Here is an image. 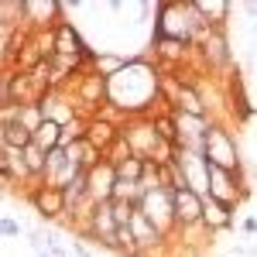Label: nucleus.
<instances>
[{
	"label": "nucleus",
	"mask_w": 257,
	"mask_h": 257,
	"mask_svg": "<svg viewBox=\"0 0 257 257\" xmlns=\"http://www.w3.org/2000/svg\"><path fill=\"white\" fill-rule=\"evenodd\" d=\"M161 103V69L151 55H134L106 79V106L120 120L151 117Z\"/></svg>",
	"instance_id": "obj_1"
},
{
	"label": "nucleus",
	"mask_w": 257,
	"mask_h": 257,
	"mask_svg": "<svg viewBox=\"0 0 257 257\" xmlns=\"http://www.w3.org/2000/svg\"><path fill=\"white\" fill-rule=\"evenodd\" d=\"M202 21L192 14L189 0H165L155 11V38L178 41V45H196V38L202 35Z\"/></svg>",
	"instance_id": "obj_2"
},
{
	"label": "nucleus",
	"mask_w": 257,
	"mask_h": 257,
	"mask_svg": "<svg viewBox=\"0 0 257 257\" xmlns=\"http://www.w3.org/2000/svg\"><path fill=\"white\" fill-rule=\"evenodd\" d=\"M199 155L206 158V165H213V168L243 175V158H240L237 134H233L223 120H209V127H206V134H202V144H199Z\"/></svg>",
	"instance_id": "obj_3"
},
{
	"label": "nucleus",
	"mask_w": 257,
	"mask_h": 257,
	"mask_svg": "<svg viewBox=\"0 0 257 257\" xmlns=\"http://www.w3.org/2000/svg\"><path fill=\"white\" fill-rule=\"evenodd\" d=\"M120 138L127 144V151L141 161H172V144H165V141L155 134V127H151V117H131V120H120Z\"/></svg>",
	"instance_id": "obj_4"
},
{
	"label": "nucleus",
	"mask_w": 257,
	"mask_h": 257,
	"mask_svg": "<svg viewBox=\"0 0 257 257\" xmlns=\"http://www.w3.org/2000/svg\"><path fill=\"white\" fill-rule=\"evenodd\" d=\"M247 196H250V189H247L243 175H233V172H223V168H213L209 165V172H206V199L237 209Z\"/></svg>",
	"instance_id": "obj_5"
},
{
	"label": "nucleus",
	"mask_w": 257,
	"mask_h": 257,
	"mask_svg": "<svg viewBox=\"0 0 257 257\" xmlns=\"http://www.w3.org/2000/svg\"><path fill=\"white\" fill-rule=\"evenodd\" d=\"M192 55H199V59H202L206 76H213V72H219L223 65H230V62H233V55H230L226 28H206V31L196 38V45H192Z\"/></svg>",
	"instance_id": "obj_6"
},
{
	"label": "nucleus",
	"mask_w": 257,
	"mask_h": 257,
	"mask_svg": "<svg viewBox=\"0 0 257 257\" xmlns=\"http://www.w3.org/2000/svg\"><path fill=\"white\" fill-rule=\"evenodd\" d=\"M134 209H138L158 233L172 237V230H175V223H172V192H165V189H148V192H141Z\"/></svg>",
	"instance_id": "obj_7"
},
{
	"label": "nucleus",
	"mask_w": 257,
	"mask_h": 257,
	"mask_svg": "<svg viewBox=\"0 0 257 257\" xmlns=\"http://www.w3.org/2000/svg\"><path fill=\"white\" fill-rule=\"evenodd\" d=\"M65 4L62 0H21V28L38 35V31H52L62 21Z\"/></svg>",
	"instance_id": "obj_8"
},
{
	"label": "nucleus",
	"mask_w": 257,
	"mask_h": 257,
	"mask_svg": "<svg viewBox=\"0 0 257 257\" xmlns=\"http://www.w3.org/2000/svg\"><path fill=\"white\" fill-rule=\"evenodd\" d=\"M172 165H175L178 178H182V189L196 192V196L206 199V172L209 165L199 151H182V148H172Z\"/></svg>",
	"instance_id": "obj_9"
},
{
	"label": "nucleus",
	"mask_w": 257,
	"mask_h": 257,
	"mask_svg": "<svg viewBox=\"0 0 257 257\" xmlns=\"http://www.w3.org/2000/svg\"><path fill=\"white\" fill-rule=\"evenodd\" d=\"M93 48L86 45V38L79 35V28L72 24V21L62 18L55 28H52V55H59V59H86Z\"/></svg>",
	"instance_id": "obj_10"
},
{
	"label": "nucleus",
	"mask_w": 257,
	"mask_h": 257,
	"mask_svg": "<svg viewBox=\"0 0 257 257\" xmlns=\"http://www.w3.org/2000/svg\"><path fill=\"white\" fill-rule=\"evenodd\" d=\"M24 196L31 202V209L38 213V219H62L65 216V199H62V189L55 185H45V182H35V185H28L24 189Z\"/></svg>",
	"instance_id": "obj_11"
},
{
	"label": "nucleus",
	"mask_w": 257,
	"mask_h": 257,
	"mask_svg": "<svg viewBox=\"0 0 257 257\" xmlns=\"http://www.w3.org/2000/svg\"><path fill=\"white\" fill-rule=\"evenodd\" d=\"M38 113L41 120H52V123H69V120L82 117L79 106L72 103V96H69V89H48L45 96L38 99Z\"/></svg>",
	"instance_id": "obj_12"
},
{
	"label": "nucleus",
	"mask_w": 257,
	"mask_h": 257,
	"mask_svg": "<svg viewBox=\"0 0 257 257\" xmlns=\"http://www.w3.org/2000/svg\"><path fill=\"white\" fill-rule=\"evenodd\" d=\"M199 216H202V196L189 192V189H175L172 192V223H175L172 233L199 226Z\"/></svg>",
	"instance_id": "obj_13"
},
{
	"label": "nucleus",
	"mask_w": 257,
	"mask_h": 257,
	"mask_svg": "<svg viewBox=\"0 0 257 257\" xmlns=\"http://www.w3.org/2000/svg\"><path fill=\"white\" fill-rule=\"evenodd\" d=\"M113 168L106 165V161H96L89 172H86V199L96 206V202H106L110 192H113Z\"/></svg>",
	"instance_id": "obj_14"
},
{
	"label": "nucleus",
	"mask_w": 257,
	"mask_h": 257,
	"mask_svg": "<svg viewBox=\"0 0 257 257\" xmlns=\"http://www.w3.org/2000/svg\"><path fill=\"white\" fill-rule=\"evenodd\" d=\"M237 223V209H230V206H223V202H213V199H202V216H199V226L206 230V233H223V230H230Z\"/></svg>",
	"instance_id": "obj_15"
},
{
	"label": "nucleus",
	"mask_w": 257,
	"mask_h": 257,
	"mask_svg": "<svg viewBox=\"0 0 257 257\" xmlns=\"http://www.w3.org/2000/svg\"><path fill=\"white\" fill-rule=\"evenodd\" d=\"M189 7L202 21V28H226V18L233 11V4L226 0H189Z\"/></svg>",
	"instance_id": "obj_16"
},
{
	"label": "nucleus",
	"mask_w": 257,
	"mask_h": 257,
	"mask_svg": "<svg viewBox=\"0 0 257 257\" xmlns=\"http://www.w3.org/2000/svg\"><path fill=\"white\" fill-rule=\"evenodd\" d=\"M21 165H24V175H28V182H31V185H35V182H41V175H45V151H41V148H35V144L21 148Z\"/></svg>",
	"instance_id": "obj_17"
},
{
	"label": "nucleus",
	"mask_w": 257,
	"mask_h": 257,
	"mask_svg": "<svg viewBox=\"0 0 257 257\" xmlns=\"http://www.w3.org/2000/svg\"><path fill=\"white\" fill-rule=\"evenodd\" d=\"M31 144L41 148L45 155L52 151V148H59V123H52V120H41L38 127L31 131Z\"/></svg>",
	"instance_id": "obj_18"
},
{
	"label": "nucleus",
	"mask_w": 257,
	"mask_h": 257,
	"mask_svg": "<svg viewBox=\"0 0 257 257\" xmlns=\"http://www.w3.org/2000/svg\"><path fill=\"white\" fill-rule=\"evenodd\" d=\"M103 247H106V250H117L120 257H138V243H134V237H131V230H127V226H117Z\"/></svg>",
	"instance_id": "obj_19"
},
{
	"label": "nucleus",
	"mask_w": 257,
	"mask_h": 257,
	"mask_svg": "<svg viewBox=\"0 0 257 257\" xmlns=\"http://www.w3.org/2000/svg\"><path fill=\"white\" fill-rule=\"evenodd\" d=\"M110 168H113V178H117V182H138L141 172H144V161L131 155V158L117 161V165H110Z\"/></svg>",
	"instance_id": "obj_20"
},
{
	"label": "nucleus",
	"mask_w": 257,
	"mask_h": 257,
	"mask_svg": "<svg viewBox=\"0 0 257 257\" xmlns=\"http://www.w3.org/2000/svg\"><path fill=\"white\" fill-rule=\"evenodd\" d=\"M127 62V55H113V52H99L96 59H93V72L96 76H103V79H110L113 72H117L120 65Z\"/></svg>",
	"instance_id": "obj_21"
},
{
	"label": "nucleus",
	"mask_w": 257,
	"mask_h": 257,
	"mask_svg": "<svg viewBox=\"0 0 257 257\" xmlns=\"http://www.w3.org/2000/svg\"><path fill=\"white\" fill-rule=\"evenodd\" d=\"M0 28H21V0H0Z\"/></svg>",
	"instance_id": "obj_22"
},
{
	"label": "nucleus",
	"mask_w": 257,
	"mask_h": 257,
	"mask_svg": "<svg viewBox=\"0 0 257 257\" xmlns=\"http://www.w3.org/2000/svg\"><path fill=\"white\" fill-rule=\"evenodd\" d=\"M110 216H113L117 226H127L131 216H134V206H131V202H117V199H110Z\"/></svg>",
	"instance_id": "obj_23"
},
{
	"label": "nucleus",
	"mask_w": 257,
	"mask_h": 257,
	"mask_svg": "<svg viewBox=\"0 0 257 257\" xmlns=\"http://www.w3.org/2000/svg\"><path fill=\"white\" fill-rule=\"evenodd\" d=\"M0 237H21V223L11 219V216H4L0 219Z\"/></svg>",
	"instance_id": "obj_24"
},
{
	"label": "nucleus",
	"mask_w": 257,
	"mask_h": 257,
	"mask_svg": "<svg viewBox=\"0 0 257 257\" xmlns=\"http://www.w3.org/2000/svg\"><path fill=\"white\" fill-rule=\"evenodd\" d=\"M0 182H11V168H7V158H4V148H0Z\"/></svg>",
	"instance_id": "obj_25"
},
{
	"label": "nucleus",
	"mask_w": 257,
	"mask_h": 257,
	"mask_svg": "<svg viewBox=\"0 0 257 257\" xmlns=\"http://www.w3.org/2000/svg\"><path fill=\"white\" fill-rule=\"evenodd\" d=\"M254 230H257L254 216H247V219H243V233H247V237H254Z\"/></svg>",
	"instance_id": "obj_26"
},
{
	"label": "nucleus",
	"mask_w": 257,
	"mask_h": 257,
	"mask_svg": "<svg viewBox=\"0 0 257 257\" xmlns=\"http://www.w3.org/2000/svg\"><path fill=\"white\" fill-rule=\"evenodd\" d=\"M4 72H7V69H4ZM4 72H0V113H4V106H7V103H4Z\"/></svg>",
	"instance_id": "obj_27"
}]
</instances>
